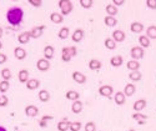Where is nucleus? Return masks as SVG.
Wrapping results in <instances>:
<instances>
[{
  "label": "nucleus",
  "mask_w": 156,
  "mask_h": 131,
  "mask_svg": "<svg viewBox=\"0 0 156 131\" xmlns=\"http://www.w3.org/2000/svg\"><path fill=\"white\" fill-rule=\"evenodd\" d=\"M105 10H106V14H108L109 16H115V15L119 12V9L116 8L112 3H111V4H108V5L105 6Z\"/></svg>",
  "instance_id": "cd10ccee"
},
{
  "label": "nucleus",
  "mask_w": 156,
  "mask_h": 131,
  "mask_svg": "<svg viewBox=\"0 0 156 131\" xmlns=\"http://www.w3.org/2000/svg\"><path fill=\"white\" fill-rule=\"evenodd\" d=\"M69 35H70V28H68V26H64V28H61L59 30V37L61 39V40L69 37Z\"/></svg>",
  "instance_id": "72a5a7b5"
},
{
  "label": "nucleus",
  "mask_w": 156,
  "mask_h": 131,
  "mask_svg": "<svg viewBox=\"0 0 156 131\" xmlns=\"http://www.w3.org/2000/svg\"><path fill=\"white\" fill-rule=\"evenodd\" d=\"M44 29H45V25H39V26H34V28L30 30V35H31V39H39L43 33H44Z\"/></svg>",
  "instance_id": "0eeeda50"
},
{
  "label": "nucleus",
  "mask_w": 156,
  "mask_h": 131,
  "mask_svg": "<svg viewBox=\"0 0 156 131\" xmlns=\"http://www.w3.org/2000/svg\"><path fill=\"white\" fill-rule=\"evenodd\" d=\"M9 104V99L6 97V95H0V108H5Z\"/></svg>",
  "instance_id": "79ce46f5"
},
{
  "label": "nucleus",
  "mask_w": 156,
  "mask_h": 131,
  "mask_svg": "<svg viewBox=\"0 0 156 131\" xmlns=\"http://www.w3.org/2000/svg\"><path fill=\"white\" fill-rule=\"evenodd\" d=\"M76 54H77V50L75 46H65L61 49V60L68 62L71 60V58L76 56Z\"/></svg>",
  "instance_id": "f03ea898"
},
{
  "label": "nucleus",
  "mask_w": 156,
  "mask_h": 131,
  "mask_svg": "<svg viewBox=\"0 0 156 131\" xmlns=\"http://www.w3.org/2000/svg\"><path fill=\"white\" fill-rule=\"evenodd\" d=\"M36 68L39 71H48L50 69V61L45 58H41L36 61Z\"/></svg>",
  "instance_id": "423d86ee"
},
{
  "label": "nucleus",
  "mask_w": 156,
  "mask_h": 131,
  "mask_svg": "<svg viewBox=\"0 0 156 131\" xmlns=\"http://www.w3.org/2000/svg\"><path fill=\"white\" fill-rule=\"evenodd\" d=\"M70 121L66 119V117H64L62 120H60L59 122H58V130L59 131H68L69 129H70Z\"/></svg>",
  "instance_id": "6ab92c4d"
},
{
  "label": "nucleus",
  "mask_w": 156,
  "mask_h": 131,
  "mask_svg": "<svg viewBox=\"0 0 156 131\" xmlns=\"http://www.w3.org/2000/svg\"><path fill=\"white\" fill-rule=\"evenodd\" d=\"M14 55L18 60H24L25 58H27V50H25L24 48H21V46H16L14 49Z\"/></svg>",
  "instance_id": "2eb2a0df"
},
{
  "label": "nucleus",
  "mask_w": 156,
  "mask_h": 131,
  "mask_svg": "<svg viewBox=\"0 0 156 131\" xmlns=\"http://www.w3.org/2000/svg\"><path fill=\"white\" fill-rule=\"evenodd\" d=\"M85 131H96V124L93 122V121H90V122H86L85 127H84Z\"/></svg>",
  "instance_id": "a19ab883"
},
{
  "label": "nucleus",
  "mask_w": 156,
  "mask_h": 131,
  "mask_svg": "<svg viewBox=\"0 0 156 131\" xmlns=\"http://www.w3.org/2000/svg\"><path fill=\"white\" fill-rule=\"evenodd\" d=\"M0 131H6V129L4 126H0Z\"/></svg>",
  "instance_id": "3c124183"
},
{
  "label": "nucleus",
  "mask_w": 156,
  "mask_h": 131,
  "mask_svg": "<svg viewBox=\"0 0 156 131\" xmlns=\"http://www.w3.org/2000/svg\"><path fill=\"white\" fill-rule=\"evenodd\" d=\"M139 44H140V46L142 48V49H147V48H150V44H151V41H150V39L146 36V35H140L139 36Z\"/></svg>",
  "instance_id": "b1692460"
},
{
  "label": "nucleus",
  "mask_w": 156,
  "mask_h": 131,
  "mask_svg": "<svg viewBox=\"0 0 156 131\" xmlns=\"http://www.w3.org/2000/svg\"><path fill=\"white\" fill-rule=\"evenodd\" d=\"M99 94L102 97H110L114 94V89L111 85H102L99 87Z\"/></svg>",
  "instance_id": "39448f33"
},
{
  "label": "nucleus",
  "mask_w": 156,
  "mask_h": 131,
  "mask_svg": "<svg viewBox=\"0 0 156 131\" xmlns=\"http://www.w3.org/2000/svg\"><path fill=\"white\" fill-rule=\"evenodd\" d=\"M104 23L106 24V26H109V28H114V26L118 25V19H116L115 16H105V19H104Z\"/></svg>",
  "instance_id": "c756f323"
},
{
  "label": "nucleus",
  "mask_w": 156,
  "mask_h": 131,
  "mask_svg": "<svg viewBox=\"0 0 156 131\" xmlns=\"http://www.w3.org/2000/svg\"><path fill=\"white\" fill-rule=\"evenodd\" d=\"M146 105H147V102H146L145 99H139L134 102L133 109L135 110V112H141L144 109H146Z\"/></svg>",
  "instance_id": "6e6552de"
},
{
  "label": "nucleus",
  "mask_w": 156,
  "mask_h": 131,
  "mask_svg": "<svg viewBox=\"0 0 156 131\" xmlns=\"http://www.w3.org/2000/svg\"><path fill=\"white\" fill-rule=\"evenodd\" d=\"M54 54H55V49L54 46H51V45H46L44 48V58L50 60V59H53L54 58Z\"/></svg>",
  "instance_id": "aec40b11"
},
{
  "label": "nucleus",
  "mask_w": 156,
  "mask_h": 131,
  "mask_svg": "<svg viewBox=\"0 0 156 131\" xmlns=\"http://www.w3.org/2000/svg\"><path fill=\"white\" fill-rule=\"evenodd\" d=\"M24 18V10L20 6H11L6 11V20L12 26H19Z\"/></svg>",
  "instance_id": "f257e3e1"
},
{
  "label": "nucleus",
  "mask_w": 156,
  "mask_h": 131,
  "mask_svg": "<svg viewBox=\"0 0 156 131\" xmlns=\"http://www.w3.org/2000/svg\"><path fill=\"white\" fill-rule=\"evenodd\" d=\"M83 127V124L80 121H73L70 124V131H80V129Z\"/></svg>",
  "instance_id": "4c0bfd02"
},
{
  "label": "nucleus",
  "mask_w": 156,
  "mask_h": 131,
  "mask_svg": "<svg viewBox=\"0 0 156 131\" xmlns=\"http://www.w3.org/2000/svg\"><path fill=\"white\" fill-rule=\"evenodd\" d=\"M104 45H105V48H108L109 50H114V49H116V41L114 40L112 37H108V39H105V41H104Z\"/></svg>",
  "instance_id": "f704fd0d"
},
{
  "label": "nucleus",
  "mask_w": 156,
  "mask_h": 131,
  "mask_svg": "<svg viewBox=\"0 0 156 131\" xmlns=\"http://www.w3.org/2000/svg\"><path fill=\"white\" fill-rule=\"evenodd\" d=\"M127 131H136V130H134V129H130V130H127Z\"/></svg>",
  "instance_id": "5fc2aeb1"
},
{
  "label": "nucleus",
  "mask_w": 156,
  "mask_h": 131,
  "mask_svg": "<svg viewBox=\"0 0 156 131\" xmlns=\"http://www.w3.org/2000/svg\"><path fill=\"white\" fill-rule=\"evenodd\" d=\"M31 39V35H30V31H24L21 33L19 36H18V41L20 44H28Z\"/></svg>",
  "instance_id": "4be33fe9"
},
{
  "label": "nucleus",
  "mask_w": 156,
  "mask_h": 131,
  "mask_svg": "<svg viewBox=\"0 0 156 131\" xmlns=\"http://www.w3.org/2000/svg\"><path fill=\"white\" fill-rule=\"evenodd\" d=\"M50 20L53 21L54 24H61L64 21V16L61 15V12H58V11H53L50 14Z\"/></svg>",
  "instance_id": "412c9836"
},
{
  "label": "nucleus",
  "mask_w": 156,
  "mask_h": 131,
  "mask_svg": "<svg viewBox=\"0 0 156 131\" xmlns=\"http://www.w3.org/2000/svg\"><path fill=\"white\" fill-rule=\"evenodd\" d=\"M146 36L150 39H155L156 40V25H150L149 28H146Z\"/></svg>",
  "instance_id": "7c9ffc66"
},
{
  "label": "nucleus",
  "mask_w": 156,
  "mask_h": 131,
  "mask_svg": "<svg viewBox=\"0 0 156 131\" xmlns=\"http://www.w3.org/2000/svg\"><path fill=\"white\" fill-rule=\"evenodd\" d=\"M37 97H39V100H40L41 102H48V101L50 100V93H49L48 90L43 89V90H40V91H39Z\"/></svg>",
  "instance_id": "a878e982"
},
{
  "label": "nucleus",
  "mask_w": 156,
  "mask_h": 131,
  "mask_svg": "<svg viewBox=\"0 0 156 131\" xmlns=\"http://www.w3.org/2000/svg\"><path fill=\"white\" fill-rule=\"evenodd\" d=\"M141 77H142V74L139 70L137 71H130V74H129V79L131 81H140Z\"/></svg>",
  "instance_id": "473e14b6"
},
{
  "label": "nucleus",
  "mask_w": 156,
  "mask_h": 131,
  "mask_svg": "<svg viewBox=\"0 0 156 131\" xmlns=\"http://www.w3.org/2000/svg\"><path fill=\"white\" fill-rule=\"evenodd\" d=\"M9 87H10L9 81H5V80L0 81V93H2V94H5L6 91L9 90Z\"/></svg>",
  "instance_id": "58836bf2"
},
{
  "label": "nucleus",
  "mask_w": 156,
  "mask_h": 131,
  "mask_svg": "<svg viewBox=\"0 0 156 131\" xmlns=\"http://www.w3.org/2000/svg\"><path fill=\"white\" fill-rule=\"evenodd\" d=\"M25 114H27V116H29V117H36L39 114V109L35 106V105H28V106L25 108Z\"/></svg>",
  "instance_id": "4468645a"
},
{
  "label": "nucleus",
  "mask_w": 156,
  "mask_h": 131,
  "mask_svg": "<svg viewBox=\"0 0 156 131\" xmlns=\"http://www.w3.org/2000/svg\"><path fill=\"white\" fill-rule=\"evenodd\" d=\"M29 4L33 5L34 8H40L43 5V2L41 0H29Z\"/></svg>",
  "instance_id": "37998d69"
},
{
  "label": "nucleus",
  "mask_w": 156,
  "mask_h": 131,
  "mask_svg": "<svg viewBox=\"0 0 156 131\" xmlns=\"http://www.w3.org/2000/svg\"><path fill=\"white\" fill-rule=\"evenodd\" d=\"M144 29H145L144 24L140 23V21H133L131 25H130V30H131L133 33H135V34L142 33V31H144Z\"/></svg>",
  "instance_id": "1a4fd4ad"
},
{
  "label": "nucleus",
  "mask_w": 156,
  "mask_h": 131,
  "mask_svg": "<svg viewBox=\"0 0 156 131\" xmlns=\"http://www.w3.org/2000/svg\"><path fill=\"white\" fill-rule=\"evenodd\" d=\"M110 64H111V66L112 68H120L121 65L124 64V59L121 55H115L110 59Z\"/></svg>",
  "instance_id": "dca6fc26"
},
{
  "label": "nucleus",
  "mask_w": 156,
  "mask_h": 131,
  "mask_svg": "<svg viewBox=\"0 0 156 131\" xmlns=\"http://www.w3.org/2000/svg\"><path fill=\"white\" fill-rule=\"evenodd\" d=\"M122 93L125 94V96H126V97L133 96V95L136 93V86H135V84H133V83L126 84V85H125V87H124V91H122Z\"/></svg>",
  "instance_id": "9b49d317"
},
{
  "label": "nucleus",
  "mask_w": 156,
  "mask_h": 131,
  "mask_svg": "<svg viewBox=\"0 0 156 131\" xmlns=\"http://www.w3.org/2000/svg\"><path fill=\"white\" fill-rule=\"evenodd\" d=\"M112 4H114L116 8H118V6H120V5H122V4H124V0H114Z\"/></svg>",
  "instance_id": "49530a36"
},
{
  "label": "nucleus",
  "mask_w": 156,
  "mask_h": 131,
  "mask_svg": "<svg viewBox=\"0 0 156 131\" xmlns=\"http://www.w3.org/2000/svg\"><path fill=\"white\" fill-rule=\"evenodd\" d=\"M39 125H40V127H48V121H44V120H39Z\"/></svg>",
  "instance_id": "de8ad7c7"
},
{
  "label": "nucleus",
  "mask_w": 156,
  "mask_h": 131,
  "mask_svg": "<svg viewBox=\"0 0 156 131\" xmlns=\"http://www.w3.org/2000/svg\"><path fill=\"white\" fill-rule=\"evenodd\" d=\"M93 4H94L93 0H80V5L84 9H90L93 6Z\"/></svg>",
  "instance_id": "ea45409f"
},
{
  "label": "nucleus",
  "mask_w": 156,
  "mask_h": 131,
  "mask_svg": "<svg viewBox=\"0 0 156 131\" xmlns=\"http://www.w3.org/2000/svg\"><path fill=\"white\" fill-rule=\"evenodd\" d=\"M125 37H126L125 33H124L122 30H120V29H116V30L112 31V39H114L116 43H121V41H124V40H125Z\"/></svg>",
  "instance_id": "ddd939ff"
},
{
  "label": "nucleus",
  "mask_w": 156,
  "mask_h": 131,
  "mask_svg": "<svg viewBox=\"0 0 156 131\" xmlns=\"http://www.w3.org/2000/svg\"><path fill=\"white\" fill-rule=\"evenodd\" d=\"M84 109V104L80 101V100H76V101H73V105H71V111L74 114H80Z\"/></svg>",
  "instance_id": "a211bd4d"
},
{
  "label": "nucleus",
  "mask_w": 156,
  "mask_h": 131,
  "mask_svg": "<svg viewBox=\"0 0 156 131\" xmlns=\"http://www.w3.org/2000/svg\"><path fill=\"white\" fill-rule=\"evenodd\" d=\"M133 119L137 122V121H141V120H147V116L145 114H141V112H134L133 114Z\"/></svg>",
  "instance_id": "e433bc0d"
},
{
  "label": "nucleus",
  "mask_w": 156,
  "mask_h": 131,
  "mask_svg": "<svg viewBox=\"0 0 156 131\" xmlns=\"http://www.w3.org/2000/svg\"><path fill=\"white\" fill-rule=\"evenodd\" d=\"M58 5L60 8V12H61L62 16L69 15L73 11V3L70 2V0H60Z\"/></svg>",
  "instance_id": "7ed1b4c3"
},
{
  "label": "nucleus",
  "mask_w": 156,
  "mask_h": 131,
  "mask_svg": "<svg viewBox=\"0 0 156 131\" xmlns=\"http://www.w3.org/2000/svg\"><path fill=\"white\" fill-rule=\"evenodd\" d=\"M139 125H145L146 124V120H141V121H137Z\"/></svg>",
  "instance_id": "8fccbe9b"
},
{
  "label": "nucleus",
  "mask_w": 156,
  "mask_h": 131,
  "mask_svg": "<svg viewBox=\"0 0 156 131\" xmlns=\"http://www.w3.org/2000/svg\"><path fill=\"white\" fill-rule=\"evenodd\" d=\"M71 77H73V80L77 84H85L86 83V76L80 71H74Z\"/></svg>",
  "instance_id": "9d476101"
},
{
  "label": "nucleus",
  "mask_w": 156,
  "mask_h": 131,
  "mask_svg": "<svg viewBox=\"0 0 156 131\" xmlns=\"http://www.w3.org/2000/svg\"><path fill=\"white\" fill-rule=\"evenodd\" d=\"M2 77H3V80H5V81H9L10 79H11V71H10V69H8V68H5V69H3L2 70Z\"/></svg>",
  "instance_id": "c9c22d12"
},
{
  "label": "nucleus",
  "mask_w": 156,
  "mask_h": 131,
  "mask_svg": "<svg viewBox=\"0 0 156 131\" xmlns=\"http://www.w3.org/2000/svg\"><path fill=\"white\" fill-rule=\"evenodd\" d=\"M6 61H8L6 54H3V52H0V65L4 64V62H6Z\"/></svg>",
  "instance_id": "a18cd8bd"
},
{
  "label": "nucleus",
  "mask_w": 156,
  "mask_h": 131,
  "mask_svg": "<svg viewBox=\"0 0 156 131\" xmlns=\"http://www.w3.org/2000/svg\"><path fill=\"white\" fill-rule=\"evenodd\" d=\"M144 54H145V51L140 45L139 46H134V48H131V50H130V56L133 58V60H137L139 61L140 59L144 58Z\"/></svg>",
  "instance_id": "20e7f679"
},
{
  "label": "nucleus",
  "mask_w": 156,
  "mask_h": 131,
  "mask_svg": "<svg viewBox=\"0 0 156 131\" xmlns=\"http://www.w3.org/2000/svg\"><path fill=\"white\" fill-rule=\"evenodd\" d=\"M41 120H44V121H49V120H53V116L45 115V116H43V117H41Z\"/></svg>",
  "instance_id": "09e8293b"
},
{
  "label": "nucleus",
  "mask_w": 156,
  "mask_h": 131,
  "mask_svg": "<svg viewBox=\"0 0 156 131\" xmlns=\"http://www.w3.org/2000/svg\"><path fill=\"white\" fill-rule=\"evenodd\" d=\"M146 6L149 9L155 10L156 9V0H146Z\"/></svg>",
  "instance_id": "c03bdc74"
},
{
  "label": "nucleus",
  "mask_w": 156,
  "mask_h": 131,
  "mask_svg": "<svg viewBox=\"0 0 156 131\" xmlns=\"http://www.w3.org/2000/svg\"><path fill=\"white\" fill-rule=\"evenodd\" d=\"M2 35H3V28L0 26V37H2Z\"/></svg>",
  "instance_id": "603ef678"
},
{
  "label": "nucleus",
  "mask_w": 156,
  "mask_h": 131,
  "mask_svg": "<svg viewBox=\"0 0 156 131\" xmlns=\"http://www.w3.org/2000/svg\"><path fill=\"white\" fill-rule=\"evenodd\" d=\"M114 101L116 105H124L126 101V96L122 91H118L115 95H114Z\"/></svg>",
  "instance_id": "f3484780"
},
{
  "label": "nucleus",
  "mask_w": 156,
  "mask_h": 131,
  "mask_svg": "<svg viewBox=\"0 0 156 131\" xmlns=\"http://www.w3.org/2000/svg\"><path fill=\"white\" fill-rule=\"evenodd\" d=\"M84 35H85V33H84L83 29H76V30L73 33V35H71V40H73L74 43H80L83 39H84Z\"/></svg>",
  "instance_id": "f8f14e48"
},
{
  "label": "nucleus",
  "mask_w": 156,
  "mask_h": 131,
  "mask_svg": "<svg viewBox=\"0 0 156 131\" xmlns=\"http://www.w3.org/2000/svg\"><path fill=\"white\" fill-rule=\"evenodd\" d=\"M65 96H66L68 100H71V101H76V100H79V97H80L79 93H77V91H75V90H69Z\"/></svg>",
  "instance_id": "2f4dec72"
},
{
  "label": "nucleus",
  "mask_w": 156,
  "mask_h": 131,
  "mask_svg": "<svg viewBox=\"0 0 156 131\" xmlns=\"http://www.w3.org/2000/svg\"><path fill=\"white\" fill-rule=\"evenodd\" d=\"M101 66H102V64H101V61L100 60H98V59H91L89 61V69L90 70H100L101 69Z\"/></svg>",
  "instance_id": "5701e85b"
},
{
  "label": "nucleus",
  "mask_w": 156,
  "mask_h": 131,
  "mask_svg": "<svg viewBox=\"0 0 156 131\" xmlns=\"http://www.w3.org/2000/svg\"><path fill=\"white\" fill-rule=\"evenodd\" d=\"M3 48V43H2V40H0V49Z\"/></svg>",
  "instance_id": "864d4df0"
},
{
  "label": "nucleus",
  "mask_w": 156,
  "mask_h": 131,
  "mask_svg": "<svg viewBox=\"0 0 156 131\" xmlns=\"http://www.w3.org/2000/svg\"><path fill=\"white\" fill-rule=\"evenodd\" d=\"M39 86H40V81L37 79H29V81L27 83V87L29 90H36L39 89Z\"/></svg>",
  "instance_id": "c85d7f7f"
},
{
  "label": "nucleus",
  "mask_w": 156,
  "mask_h": 131,
  "mask_svg": "<svg viewBox=\"0 0 156 131\" xmlns=\"http://www.w3.org/2000/svg\"><path fill=\"white\" fill-rule=\"evenodd\" d=\"M126 68L130 71H137L140 69V62L137 60H130L126 62Z\"/></svg>",
  "instance_id": "bb28decb"
},
{
  "label": "nucleus",
  "mask_w": 156,
  "mask_h": 131,
  "mask_svg": "<svg viewBox=\"0 0 156 131\" xmlns=\"http://www.w3.org/2000/svg\"><path fill=\"white\" fill-rule=\"evenodd\" d=\"M18 79H19L20 83H25V84H27V83L29 81V79H30V77H29V71L25 70V69L20 70L19 74H18Z\"/></svg>",
  "instance_id": "393cba45"
}]
</instances>
